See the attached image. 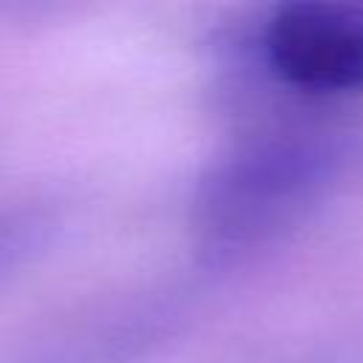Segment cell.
Listing matches in <instances>:
<instances>
[{
    "mask_svg": "<svg viewBox=\"0 0 363 363\" xmlns=\"http://www.w3.org/2000/svg\"><path fill=\"white\" fill-rule=\"evenodd\" d=\"M250 57L301 102H363V0L272 6L250 37Z\"/></svg>",
    "mask_w": 363,
    "mask_h": 363,
    "instance_id": "7a4b0ae2",
    "label": "cell"
},
{
    "mask_svg": "<svg viewBox=\"0 0 363 363\" xmlns=\"http://www.w3.org/2000/svg\"><path fill=\"white\" fill-rule=\"evenodd\" d=\"M43 224L37 216H0V275L37 244Z\"/></svg>",
    "mask_w": 363,
    "mask_h": 363,
    "instance_id": "3957f363",
    "label": "cell"
},
{
    "mask_svg": "<svg viewBox=\"0 0 363 363\" xmlns=\"http://www.w3.org/2000/svg\"><path fill=\"white\" fill-rule=\"evenodd\" d=\"M335 133L281 122L244 133L199 176L190 224L213 261H241L306 224L343 173Z\"/></svg>",
    "mask_w": 363,
    "mask_h": 363,
    "instance_id": "6da1fadb",
    "label": "cell"
}]
</instances>
